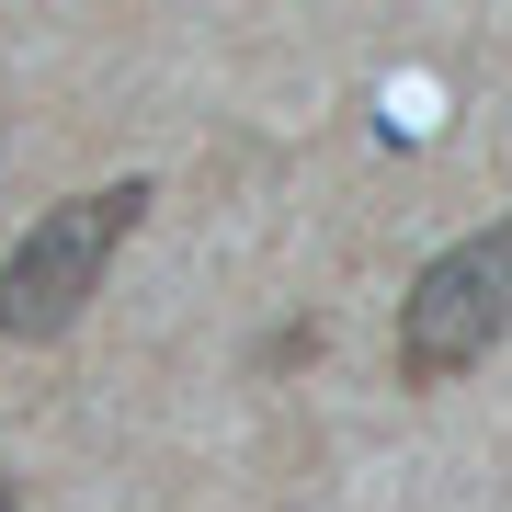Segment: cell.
I'll return each mask as SVG.
<instances>
[{
	"label": "cell",
	"mask_w": 512,
	"mask_h": 512,
	"mask_svg": "<svg viewBox=\"0 0 512 512\" xmlns=\"http://www.w3.org/2000/svg\"><path fill=\"white\" fill-rule=\"evenodd\" d=\"M137 217H148V183H92V194L46 205V217L12 239V262H0V330H12V342H57V330L103 296V274H114V251H126Z\"/></svg>",
	"instance_id": "obj_1"
},
{
	"label": "cell",
	"mask_w": 512,
	"mask_h": 512,
	"mask_svg": "<svg viewBox=\"0 0 512 512\" xmlns=\"http://www.w3.org/2000/svg\"><path fill=\"white\" fill-rule=\"evenodd\" d=\"M512 330V217L501 228H478V239H456V251H433L410 274V296H399V387H444V376H467L478 353H490Z\"/></svg>",
	"instance_id": "obj_2"
},
{
	"label": "cell",
	"mask_w": 512,
	"mask_h": 512,
	"mask_svg": "<svg viewBox=\"0 0 512 512\" xmlns=\"http://www.w3.org/2000/svg\"><path fill=\"white\" fill-rule=\"evenodd\" d=\"M319 342H330L319 319H285V330H262V353H251V365H262V376H285V365H319Z\"/></svg>",
	"instance_id": "obj_3"
},
{
	"label": "cell",
	"mask_w": 512,
	"mask_h": 512,
	"mask_svg": "<svg viewBox=\"0 0 512 512\" xmlns=\"http://www.w3.org/2000/svg\"><path fill=\"white\" fill-rule=\"evenodd\" d=\"M0 512H23V490H12V478H0Z\"/></svg>",
	"instance_id": "obj_4"
}]
</instances>
